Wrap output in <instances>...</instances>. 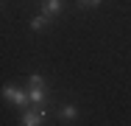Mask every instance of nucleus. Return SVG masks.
I'll use <instances>...</instances> for the list:
<instances>
[{"label": "nucleus", "instance_id": "obj_1", "mask_svg": "<svg viewBox=\"0 0 131 126\" xmlns=\"http://www.w3.org/2000/svg\"><path fill=\"white\" fill-rule=\"evenodd\" d=\"M28 84H31V101L36 104V106H45V101H48V84H45V78L42 76H31L28 78Z\"/></svg>", "mask_w": 131, "mask_h": 126}, {"label": "nucleus", "instance_id": "obj_2", "mask_svg": "<svg viewBox=\"0 0 131 126\" xmlns=\"http://www.w3.org/2000/svg\"><path fill=\"white\" fill-rule=\"evenodd\" d=\"M3 98L11 101V104H17V106H25L28 101H31V95L23 93L20 87H14V84H6V87H3Z\"/></svg>", "mask_w": 131, "mask_h": 126}, {"label": "nucleus", "instance_id": "obj_3", "mask_svg": "<svg viewBox=\"0 0 131 126\" xmlns=\"http://www.w3.org/2000/svg\"><path fill=\"white\" fill-rule=\"evenodd\" d=\"M45 106H34V109H25L23 112V126H45Z\"/></svg>", "mask_w": 131, "mask_h": 126}, {"label": "nucleus", "instance_id": "obj_4", "mask_svg": "<svg viewBox=\"0 0 131 126\" xmlns=\"http://www.w3.org/2000/svg\"><path fill=\"white\" fill-rule=\"evenodd\" d=\"M61 11H64V3H61V0H42V14H48L50 20L59 17Z\"/></svg>", "mask_w": 131, "mask_h": 126}, {"label": "nucleus", "instance_id": "obj_5", "mask_svg": "<svg viewBox=\"0 0 131 126\" xmlns=\"http://www.w3.org/2000/svg\"><path fill=\"white\" fill-rule=\"evenodd\" d=\"M59 118H61V121H75V118H78V106H75V104H64V106L59 109Z\"/></svg>", "mask_w": 131, "mask_h": 126}, {"label": "nucleus", "instance_id": "obj_6", "mask_svg": "<svg viewBox=\"0 0 131 126\" xmlns=\"http://www.w3.org/2000/svg\"><path fill=\"white\" fill-rule=\"evenodd\" d=\"M48 23H50L48 14H36V17L31 20V28H34V31H42V28H48Z\"/></svg>", "mask_w": 131, "mask_h": 126}, {"label": "nucleus", "instance_id": "obj_7", "mask_svg": "<svg viewBox=\"0 0 131 126\" xmlns=\"http://www.w3.org/2000/svg\"><path fill=\"white\" fill-rule=\"evenodd\" d=\"M78 6H86V8H95V6H101V0H78Z\"/></svg>", "mask_w": 131, "mask_h": 126}]
</instances>
